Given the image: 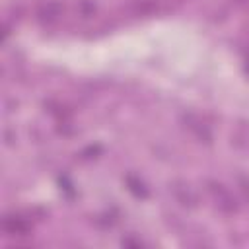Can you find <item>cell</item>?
Masks as SVG:
<instances>
[{"mask_svg": "<svg viewBox=\"0 0 249 249\" xmlns=\"http://www.w3.org/2000/svg\"><path fill=\"white\" fill-rule=\"evenodd\" d=\"M208 191H210V195L214 196V200H216V204L222 208V210H226V212H231V210H235V200L231 198V195L220 185V183H208Z\"/></svg>", "mask_w": 249, "mask_h": 249, "instance_id": "1", "label": "cell"}, {"mask_svg": "<svg viewBox=\"0 0 249 249\" xmlns=\"http://www.w3.org/2000/svg\"><path fill=\"white\" fill-rule=\"evenodd\" d=\"M60 14H62V6L58 2H54V0H47V2L39 4V8H37L39 19L41 21H47V23L56 21L60 18Z\"/></svg>", "mask_w": 249, "mask_h": 249, "instance_id": "2", "label": "cell"}, {"mask_svg": "<svg viewBox=\"0 0 249 249\" xmlns=\"http://www.w3.org/2000/svg\"><path fill=\"white\" fill-rule=\"evenodd\" d=\"M173 193H175V196L181 200V204L193 206V204L196 202V195L189 189V185H179V183H175V185H173Z\"/></svg>", "mask_w": 249, "mask_h": 249, "instance_id": "3", "label": "cell"}, {"mask_svg": "<svg viewBox=\"0 0 249 249\" xmlns=\"http://www.w3.org/2000/svg\"><path fill=\"white\" fill-rule=\"evenodd\" d=\"M126 185H128L130 193H134L136 196H140V198H146V196H148V189H146L144 183H142L140 179H136L134 175H128V177H126Z\"/></svg>", "mask_w": 249, "mask_h": 249, "instance_id": "4", "label": "cell"}, {"mask_svg": "<svg viewBox=\"0 0 249 249\" xmlns=\"http://www.w3.org/2000/svg\"><path fill=\"white\" fill-rule=\"evenodd\" d=\"M4 228L8 231H18V233H25L29 230V226L21 218H6L4 220Z\"/></svg>", "mask_w": 249, "mask_h": 249, "instance_id": "5", "label": "cell"}, {"mask_svg": "<svg viewBox=\"0 0 249 249\" xmlns=\"http://www.w3.org/2000/svg\"><path fill=\"white\" fill-rule=\"evenodd\" d=\"M185 123H187V126H189L193 132H196V136H198L200 140H202V138H204L206 142L210 140V132H208V130H206V126H202L198 121H193V117H189Z\"/></svg>", "mask_w": 249, "mask_h": 249, "instance_id": "6", "label": "cell"}]
</instances>
